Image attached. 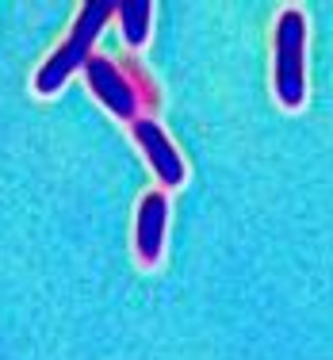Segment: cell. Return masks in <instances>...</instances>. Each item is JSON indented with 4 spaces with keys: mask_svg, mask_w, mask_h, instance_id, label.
I'll return each mask as SVG.
<instances>
[{
    "mask_svg": "<svg viewBox=\"0 0 333 360\" xmlns=\"http://www.w3.org/2000/svg\"><path fill=\"white\" fill-rule=\"evenodd\" d=\"M119 0H89V4L77 12L70 35L62 39V46H54V54L42 62V70L35 73V92L39 96H54L58 89H65V81L84 70V65L92 62V46H96L100 31H104V23L115 15Z\"/></svg>",
    "mask_w": 333,
    "mask_h": 360,
    "instance_id": "6da1fadb",
    "label": "cell"
},
{
    "mask_svg": "<svg viewBox=\"0 0 333 360\" xmlns=\"http://www.w3.org/2000/svg\"><path fill=\"white\" fill-rule=\"evenodd\" d=\"M272 89L287 111L306 100V15L284 8L276 20V58H272Z\"/></svg>",
    "mask_w": 333,
    "mask_h": 360,
    "instance_id": "7a4b0ae2",
    "label": "cell"
},
{
    "mask_svg": "<svg viewBox=\"0 0 333 360\" xmlns=\"http://www.w3.org/2000/svg\"><path fill=\"white\" fill-rule=\"evenodd\" d=\"M84 77H89V89L96 92V100L104 104L115 119H126V123H134L138 115V92H134V84L123 77L111 58H100L92 54V62L84 65Z\"/></svg>",
    "mask_w": 333,
    "mask_h": 360,
    "instance_id": "3957f363",
    "label": "cell"
},
{
    "mask_svg": "<svg viewBox=\"0 0 333 360\" xmlns=\"http://www.w3.org/2000/svg\"><path fill=\"white\" fill-rule=\"evenodd\" d=\"M131 139L138 142L142 153H146L153 176H157L161 184H165V188H181L184 184L188 169H184L181 150H176V142L169 139V134L153 123V119H134V123H131Z\"/></svg>",
    "mask_w": 333,
    "mask_h": 360,
    "instance_id": "277c9868",
    "label": "cell"
},
{
    "mask_svg": "<svg viewBox=\"0 0 333 360\" xmlns=\"http://www.w3.org/2000/svg\"><path fill=\"white\" fill-rule=\"evenodd\" d=\"M165 222H169V195L146 192L138 200V215H134V250H138L142 264H157L161 250H165Z\"/></svg>",
    "mask_w": 333,
    "mask_h": 360,
    "instance_id": "5b68a950",
    "label": "cell"
},
{
    "mask_svg": "<svg viewBox=\"0 0 333 360\" xmlns=\"http://www.w3.org/2000/svg\"><path fill=\"white\" fill-rule=\"evenodd\" d=\"M115 15H119V27H123L126 46H142V42L150 39V20H153L150 0H119Z\"/></svg>",
    "mask_w": 333,
    "mask_h": 360,
    "instance_id": "8992f818",
    "label": "cell"
}]
</instances>
